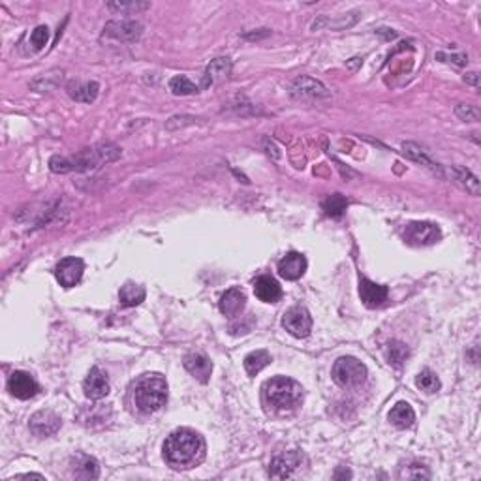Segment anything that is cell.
<instances>
[{"label":"cell","instance_id":"6da1fadb","mask_svg":"<svg viewBox=\"0 0 481 481\" xmlns=\"http://www.w3.org/2000/svg\"><path fill=\"white\" fill-rule=\"evenodd\" d=\"M164 459L171 469L189 470L202 464L205 459V440L192 429H177L164 440Z\"/></svg>","mask_w":481,"mask_h":481},{"label":"cell","instance_id":"7a4b0ae2","mask_svg":"<svg viewBox=\"0 0 481 481\" xmlns=\"http://www.w3.org/2000/svg\"><path fill=\"white\" fill-rule=\"evenodd\" d=\"M121 149L113 143H100L92 149H85L73 157H53L49 160V168L55 173H70V171H89L96 169L104 164L115 162L121 158Z\"/></svg>","mask_w":481,"mask_h":481},{"label":"cell","instance_id":"3957f363","mask_svg":"<svg viewBox=\"0 0 481 481\" xmlns=\"http://www.w3.org/2000/svg\"><path fill=\"white\" fill-rule=\"evenodd\" d=\"M263 399L277 414H292L303 403V387L292 378H271L263 384Z\"/></svg>","mask_w":481,"mask_h":481},{"label":"cell","instance_id":"277c9868","mask_svg":"<svg viewBox=\"0 0 481 481\" xmlns=\"http://www.w3.org/2000/svg\"><path fill=\"white\" fill-rule=\"evenodd\" d=\"M132 395L141 414H155L168 403V382L162 374H143L137 378Z\"/></svg>","mask_w":481,"mask_h":481},{"label":"cell","instance_id":"5b68a950","mask_svg":"<svg viewBox=\"0 0 481 481\" xmlns=\"http://www.w3.org/2000/svg\"><path fill=\"white\" fill-rule=\"evenodd\" d=\"M331 376L335 380V384L340 385V387L356 390V387H361L367 382L369 372H367V367L359 359L346 356V358H340L335 361Z\"/></svg>","mask_w":481,"mask_h":481},{"label":"cell","instance_id":"8992f818","mask_svg":"<svg viewBox=\"0 0 481 481\" xmlns=\"http://www.w3.org/2000/svg\"><path fill=\"white\" fill-rule=\"evenodd\" d=\"M305 455L301 451H282L279 455L273 457V461L269 464V475L274 480H290L293 475H297L303 466H305Z\"/></svg>","mask_w":481,"mask_h":481},{"label":"cell","instance_id":"52a82bcc","mask_svg":"<svg viewBox=\"0 0 481 481\" xmlns=\"http://www.w3.org/2000/svg\"><path fill=\"white\" fill-rule=\"evenodd\" d=\"M282 325L295 338H306L313 331V316L305 306H292L282 316Z\"/></svg>","mask_w":481,"mask_h":481},{"label":"cell","instance_id":"ba28073f","mask_svg":"<svg viewBox=\"0 0 481 481\" xmlns=\"http://www.w3.org/2000/svg\"><path fill=\"white\" fill-rule=\"evenodd\" d=\"M440 237H442L440 228L430 222H410L404 228V239L408 245H414V247L435 245Z\"/></svg>","mask_w":481,"mask_h":481},{"label":"cell","instance_id":"9c48e42d","mask_svg":"<svg viewBox=\"0 0 481 481\" xmlns=\"http://www.w3.org/2000/svg\"><path fill=\"white\" fill-rule=\"evenodd\" d=\"M292 96L301 98V100H327L331 96V92L327 91V87L318 79L303 76L292 83Z\"/></svg>","mask_w":481,"mask_h":481},{"label":"cell","instance_id":"30bf717a","mask_svg":"<svg viewBox=\"0 0 481 481\" xmlns=\"http://www.w3.org/2000/svg\"><path fill=\"white\" fill-rule=\"evenodd\" d=\"M143 34V25L137 21H110L104 26L102 38H113L119 42H136Z\"/></svg>","mask_w":481,"mask_h":481},{"label":"cell","instance_id":"8fae6325","mask_svg":"<svg viewBox=\"0 0 481 481\" xmlns=\"http://www.w3.org/2000/svg\"><path fill=\"white\" fill-rule=\"evenodd\" d=\"M8 391H10L15 399L28 401V399H33L38 395L40 385L38 382L28 374V372L15 371L10 374V378H8Z\"/></svg>","mask_w":481,"mask_h":481},{"label":"cell","instance_id":"7c38bea8","mask_svg":"<svg viewBox=\"0 0 481 481\" xmlns=\"http://www.w3.org/2000/svg\"><path fill=\"white\" fill-rule=\"evenodd\" d=\"M60 417L51 412V410H40L36 412L30 421H28V429L33 432L34 436H40V438H46V436H53L57 435L60 430Z\"/></svg>","mask_w":481,"mask_h":481},{"label":"cell","instance_id":"4fadbf2b","mask_svg":"<svg viewBox=\"0 0 481 481\" xmlns=\"http://www.w3.org/2000/svg\"><path fill=\"white\" fill-rule=\"evenodd\" d=\"M85 271V261L81 258H64L55 267V277L60 286L73 288L81 282Z\"/></svg>","mask_w":481,"mask_h":481},{"label":"cell","instance_id":"5bb4252c","mask_svg":"<svg viewBox=\"0 0 481 481\" xmlns=\"http://www.w3.org/2000/svg\"><path fill=\"white\" fill-rule=\"evenodd\" d=\"M85 397L91 401H100L110 395V378L100 367H92L89 376L83 382Z\"/></svg>","mask_w":481,"mask_h":481},{"label":"cell","instance_id":"9a60e30c","mask_svg":"<svg viewBox=\"0 0 481 481\" xmlns=\"http://www.w3.org/2000/svg\"><path fill=\"white\" fill-rule=\"evenodd\" d=\"M387 286H382V284H376L369 279L359 280V295H361V301L365 303V306L369 308H376V306H382L387 301Z\"/></svg>","mask_w":481,"mask_h":481},{"label":"cell","instance_id":"2e32d148","mask_svg":"<svg viewBox=\"0 0 481 481\" xmlns=\"http://www.w3.org/2000/svg\"><path fill=\"white\" fill-rule=\"evenodd\" d=\"M306 258L299 252H288L282 260L279 261V274L286 280H297L305 274Z\"/></svg>","mask_w":481,"mask_h":481},{"label":"cell","instance_id":"e0dca14e","mask_svg":"<svg viewBox=\"0 0 481 481\" xmlns=\"http://www.w3.org/2000/svg\"><path fill=\"white\" fill-rule=\"evenodd\" d=\"M184 369L192 374V376L202 382V384H207L211 380V374H213V363L207 356L203 353H189L184 356Z\"/></svg>","mask_w":481,"mask_h":481},{"label":"cell","instance_id":"ac0fdd59","mask_svg":"<svg viewBox=\"0 0 481 481\" xmlns=\"http://www.w3.org/2000/svg\"><path fill=\"white\" fill-rule=\"evenodd\" d=\"M70 470L76 480H98L100 478V464L94 457L78 453L70 461Z\"/></svg>","mask_w":481,"mask_h":481},{"label":"cell","instance_id":"d6986e66","mask_svg":"<svg viewBox=\"0 0 481 481\" xmlns=\"http://www.w3.org/2000/svg\"><path fill=\"white\" fill-rule=\"evenodd\" d=\"M254 293L263 303H277L282 297V288H280V284L273 277L261 274V277L254 280Z\"/></svg>","mask_w":481,"mask_h":481},{"label":"cell","instance_id":"ffe728a7","mask_svg":"<svg viewBox=\"0 0 481 481\" xmlns=\"http://www.w3.org/2000/svg\"><path fill=\"white\" fill-rule=\"evenodd\" d=\"M247 305V295L240 288H229L228 292L224 293L218 303V308L224 316H237V314L245 308Z\"/></svg>","mask_w":481,"mask_h":481},{"label":"cell","instance_id":"44dd1931","mask_svg":"<svg viewBox=\"0 0 481 481\" xmlns=\"http://www.w3.org/2000/svg\"><path fill=\"white\" fill-rule=\"evenodd\" d=\"M98 92H100V85L96 81H72L68 85L70 98L83 104H92L98 98Z\"/></svg>","mask_w":481,"mask_h":481},{"label":"cell","instance_id":"7402d4cb","mask_svg":"<svg viewBox=\"0 0 481 481\" xmlns=\"http://www.w3.org/2000/svg\"><path fill=\"white\" fill-rule=\"evenodd\" d=\"M403 150H404V155H406L408 158H412L414 162L425 166V168L429 169V171H432L435 175L444 177L442 166H440L438 162H435V160L430 158V155H427V150H423L419 145L408 141V143H403Z\"/></svg>","mask_w":481,"mask_h":481},{"label":"cell","instance_id":"603a6c76","mask_svg":"<svg viewBox=\"0 0 481 481\" xmlns=\"http://www.w3.org/2000/svg\"><path fill=\"white\" fill-rule=\"evenodd\" d=\"M229 73H231V60L224 59V57L211 60V64L207 66V70L203 73V87L220 83L224 79H228Z\"/></svg>","mask_w":481,"mask_h":481},{"label":"cell","instance_id":"cb8c5ba5","mask_svg":"<svg viewBox=\"0 0 481 481\" xmlns=\"http://www.w3.org/2000/svg\"><path fill=\"white\" fill-rule=\"evenodd\" d=\"M390 421L397 427V429H410L414 421H416V412L408 403H397L390 412Z\"/></svg>","mask_w":481,"mask_h":481},{"label":"cell","instance_id":"d4e9b609","mask_svg":"<svg viewBox=\"0 0 481 481\" xmlns=\"http://www.w3.org/2000/svg\"><path fill=\"white\" fill-rule=\"evenodd\" d=\"M145 288L139 286V284H134V282H126L121 292H119V299L124 306H136L141 305L145 301Z\"/></svg>","mask_w":481,"mask_h":481},{"label":"cell","instance_id":"484cf974","mask_svg":"<svg viewBox=\"0 0 481 481\" xmlns=\"http://www.w3.org/2000/svg\"><path fill=\"white\" fill-rule=\"evenodd\" d=\"M269 363H271V356H269V351L267 350L250 351L247 358H245V371H247L250 376H256V374L263 371Z\"/></svg>","mask_w":481,"mask_h":481},{"label":"cell","instance_id":"4316f807","mask_svg":"<svg viewBox=\"0 0 481 481\" xmlns=\"http://www.w3.org/2000/svg\"><path fill=\"white\" fill-rule=\"evenodd\" d=\"M322 207H324L325 215L331 216V218H340V216L344 215V211L348 209V200H346L342 194H333V195H327L324 200V203H322Z\"/></svg>","mask_w":481,"mask_h":481},{"label":"cell","instance_id":"83f0119b","mask_svg":"<svg viewBox=\"0 0 481 481\" xmlns=\"http://www.w3.org/2000/svg\"><path fill=\"white\" fill-rule=\"evenodd\" d=\"M453 173H455V179L461 182V186L466 189V192H470L472 195H480L481 189H480V179L469 171V169L459 168V166H453Z\"/></svg>","mask_w":481,"mask_h":481},{"label":"cell","instance_id":"f1b7e54d","mask_svg":"<svg viewBox=\"0 0 481 481\" xmlns=\"http://www.w3.org/2000/svg\"><path fill=\"white\" fill-rule=\"evenodd\" d=\"M169 91L175 96H186V94H195L200 89L186 76H175V78L169 79Z\"/></svg>","mask_w":481,"mask_h":481},{"label":"cell","instance_id":"f546056e","mask_svg":"<svg viewBox=\"0 0 481 481\" xmlns=\"http://www.w3.org/2000/svg\"><path fill=\"white\" fill-rule=\"evenodd\" d=\"M408 353V348H406L403 342H399V340H391L390 344H387V348H385L387 361H390V365H393V367H397V369L406 361Z\"/></svg>","mask_w":481,"mask_h":481},{"label":"cell","instance_id":"4dcf8cb0","mask_svg":"<svg viewBox=\"0 0 481 481\" xmlns=\"http://www.w3.org/2000/svg\"><path fill=\"white\" fill-rule=\"evenodd\" d=\"M416 384L417 387L421 391H425V393H436V391L440 390V380H438V376H436L432 371H429V369H425V371H421L417 374Z\"/></svg>","mask_w":481,"mask_h":481},{"label":"cell","instance_id":"1f68e13d","mask_svg":"<svg viewBox=\"0 0 481 481\" xmlns=\"http://www.w3.org/2000/svg\"><path fill=\"white\" fill-rule=\"evenodd\" d=\"M401 478H406V480H429L430 478V472L427 470V466L425 464H421V462H412V464H408V466H403V470H401Z\"/></svg>","mask_w":481,"mask_h":481},{"label":"cell","instance_id":"d6a6232c","mask_svg":"<svg viewBox=\"0 0 481 481\" xmlns=\"http://www.w3.org/2000/svg\"><path fill=\"white\" fill-rule=\"evenodd\" d=\"M107 8L113 10V12L121 13L141 12V10H147V8H149V2H110Z\"/></svg>","mask_w":481,"mask_h":481},{"label":"cell","instance_id":"836d02e7","mask_svg":"<svg viewBox=\"0 0 481 481\" xmlns=\"http://www.w3.org/2000/svg\"><path fill=\"white\" fill-rule=\"evenodd\" d=\"M455 115L461 119V121H469V123H475V121H480V117H481L480 110H478L475 105H470V104L457 105Z\"/></svg>","mask_w":481,"mask_h":481},{"label":"cell","instance_id":"e575fe53","mask_svg":"<svg viewBox=\"0 0 481 481\" xmlns=\"http://www.w3.org/2000/svg\"><path fill=\"white\" fill-rule=\"evenodd\" d=\"M47 40H49V28L46 25L36 26L33 34H30V44H33L36 51H40V49H44L47 46Z\"/></svg>","mask_w":481,"mask_h":481},{"label":"cell","instance_id":"d590c367","mask_svg":"<svg viewBox=\"0 0 481 481\" xmlns=\"http://www.w3.org/2000/svg\"><path fill=\"white\" fill-rule=\"evenodd\" d=\"M436 59L444 60V62H453V64L457 66L469 64V57H466V55H446V53H438Z\"/></svg>","mask_w":481,"mask_h":481},{"label":"cell","instance_id":"8d00e7d4","mask_svg":"<svg viewBox=\"0 0 481 481\" xmlns=\"http://www.w3.org/2000/svg\"><path fill=\"white\" fill-rule=\"evenodd\" d=\"M15 480H46L44 475H40V474H17V475H13V478H10V480H6V481H15Z\"/></svg>","mask_w":481,"mask_h":481},{"label":"cell","instance_id":"74e56055","mask_svg":"<svg viewBox=\"0 0 481 481\" xmlns=\"http://www.w3.org/2000/svg\"><path fill=\"white\" fill-rule=\"evenodd\" d=\"M464 81L469 85H472V87H480V73L478 72H470L464 76Z\"/></svg>","mask_w":481,"mask_h":481},{"label":"cell","instance_id":"f35d334b","mask_svg":"<svg viewBox=\"0 0 481 481\" xmlns=\"http://www.w3.org/2000/svg\"><path fill=\"white\" fill-rule=\"evenodd\" d=\"M359 64H363V59H359L358 57V59H351L350 62H348V68H350V70H356Z\"/></svg>","mask_w":481,"mask_h":481},{"label":"cell","instance_id":"ab89813d","mask_svg":"<svg viewBox=\"0 0 481 481\" xmlns=\"http://www.w3.org/2000/svg\"><path fill=\"white\" fill-rule=\"evenodd\" d=\"M340 478H351V472H348V470H340V472L335 474V480H340Z\"/></svg>","mask_w":481,"mask_h":481}]
</instances>
